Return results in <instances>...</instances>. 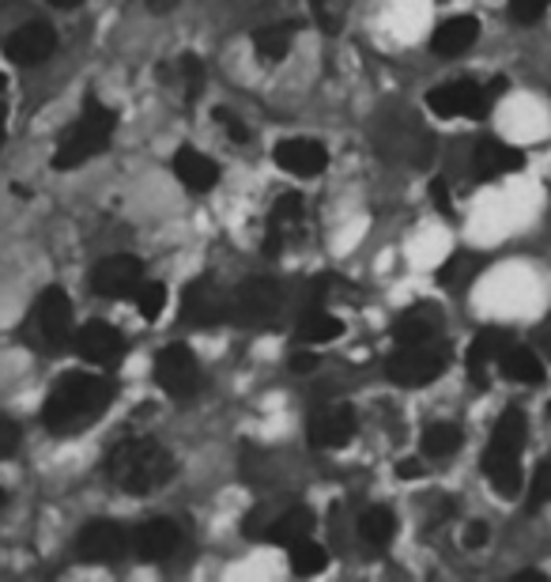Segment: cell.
I'll use <instances>...</instances> for the list:
<instances>
[{"label":"cell","instance_id":"18","mask_svg":"<svg viewBox=\"0 0 551 582\" xmlns=\"http://www.w3.org/2000/svg\"><path fill=\"white\" fill-rule=\"evenodd\" d=\"M355 412L348 405H333V409H322L314 420H310V443L322 446V450H336V446H348L355 439Z\"/></svg>","mask_w":551,"mask_h":582},{"label":"cell","instance_id":"45","mask_svg":"<svg viewBox=\"0 0 551 582\" xmlns=\"http://www.w3.org/2000/svg\"><path fill=\"white\" fill-rule=\"evenodd\" d=\"M50 4H53V8H79L84 0H50Z\"/></svg>","mask_w":551,"mask_h":582},{"label":"cell","instance_id":"44","mask_svg":"<svg viewBox=\"0 0 551 582\" xmlns=\"http://www.w3.org/2000/svg\"><path fill=\"white\" fill-rule=\"evenodd\" d=\"M397 476H420V465L408 462V465H397Z\"/></svg>","mask_w":551,"mask_h":582},{"label":"cell","instance_id":"17","mask_svg":"<svg viewBox=\"0 0 551 582\" xmlns=\"http://www.w3.org/2000/svg\"><path fill=\"white\" fill-rule=\"evenodd\" d=\"M4 50L15 65H42V61H50L53 50H57V34H53L50 23H26L20 31H12Z\"/></svg>","mask_w":551,"mask_h":582},{"label":"cell","instance_id":"13","mask_svg":"<svg viewBox=\"0 0 551 582\" xmlns=\"http://www.w3.org/2000/svg\"><path fill=\"white\" fill-rule=\"evenodd\" d=\"M276 166L288 174H295V179H314V174H322L328 166V152L322 140H306V137H295V140H283V144H276Z\"/></svg>","mask_w":551,"mask_h":582},{"label":"cell","instance_id":"14","mask_svg":"<svg viewBox=\"0 0 551 582\" xmlns=\"http://www.w3.org/2000/svg\"><path fill=\"white\" fill-rule=\"evenodd\" d=\"M132 549H137L140 560L163 563L182 549V529L171 518H151V522H144L132 534Z\"/></svg>","mask_w":551,"mask_h":582},{"label":"cell","instance_id":"41","mask_svg":"<svg viewBox=\"0 0 551 582\" xmlns=\"http://www.w3.org/2000/svg\"><path fill=\"white\" fill-rule=\"evenodd\" d=\"M431 201L442 208V216H450V193H446V185H442V182L431 185Z\"/></svg>","mask_w":551,"mask_h":582},{"label":"cell","instance_id":"24","mask_svg":"<svg viewBox=\"0 0 551 582\" xmlns=\"http://www.w3.org/2000/svg\"><path fill=\"white\" fill-rule=\"evenodd\" d=\"M499 367L503 375L510 378V382H521V386H540L544 382V364H540V356L526 344H506L503 356H499Z\"/></svg>","mask_w":551,"mask_h":582},{"label":"cell","instance_id":"35","mask_svg":"<svg viewBox=\"0 0 551 582\" xmlns=\"http://www.w3.org/2000/svg\"><path fill=\"white\" fill-rule=\"evenodd\" d=\"M177 73H182V84H185V99H197L201 87H204V65L197 57H182V65H177Z\"/></svg>","mask_w":551,"mask_h":582},{"label":"cell","instance_id":"43","mask_svg":"<svg viewBox=\"0 0 551 582\" xmlns=\"http://www.w3.org/2000/svg\"><path fill=\"white\" fill-rule=\"evenodd\" d=\"M148 4H151V12L163 15V12H174V8L182 4V0H148Z\"/></svg>","mask_w":551,"mask_h":582},{"label":"cell","instance_id":"46","mask_svg":"<svg viewBox=\"0 0 551 582\" xmlns=\"http://www.w3.org/2000/svg\"><path fill=\"white\" fill-rule=\"evenodd\" d=\"M0 148H4V110H0Z\"/></svg>","mask_w":551,"mask_h":582},{"label":"cell","instance_id":"9","mask_svg":"<svg viewBox=\"0 0 551 582\" xmlns=\"http://www.w3.org/2000/svg\"><path fill=\"white\" fill-rule=\"evenodd\" d=\"M140 284H144V265H140V258H129V254L106 258L91 272V288L102 299H129L137 295Z\"/></svg>","mask_w":551,"mask_h":582},{"label":"cell","instance_id":"25","mask_svg":"<svg viewBox=\"0 0 551 582\" xmlns=\"http://www.w3.org/2000/svg\"><path fill=\"white\" fill-rule=\"evenodd\" d=\"M397 344L401 341H426V337H442V317L431 303H415L397 317Z\"/></svg>","mask_w":551,"mask_h":582},{"label":"cell","instance_id":"47","mask_svg":"<svg viewBox=\"0 0 551 582\" xmlns=\"http://www.w3.org/2000/svg\"><path fill=\"white\" fill-rule=\"evenodd\" d=\"M0 87H4V73H0Z\"/></svg>","mask_w":551,"mask_h":582},{"label":"cell","instance_id":"29","mask_svg":"<svg viewBox=\"0 0 551 582\" xmlns=\"http://www.w3.org/2000/svg\"><path fill=\"white\" fill-rule=\"evenodd\" d=\"M397 534V518L389 507H367L359 518V537L367 545H375V549H381V545H389Z\"/></svg>","mask_w":551,"mask_h":582},{"label":"cell","instance_id":"8","mask_svg":"<svg viewBox=\"0 0 551 582\" xmlns=\"http://www.w3.org/2000/svg\"><path fill=\"white\" fill-rule=\"evenodd\" d=\"M155 382L163 386L166 394L185 401V397L197 394L201 386V367H197V356H193L185 344H171L155 356Z\"/></svg>","mask_w":551,"mask_h":582},{"label":"cell","instance_id":"3","mask_svg":"<svg viewBox=\"0 0 551 582\" xmlns=\"http://www.w3.org/2000/svg\"><path fill=\"white\" fill-rule=\"evenodd\" d=\"M114 129H118V114H114L110 106L91 99L84 106L76 126L65 132L57 155H53V166H57V171H76V166L91 163L95 155H102L106 148H110Z\"/></svg>","mask_w":551,"mask_h":582},{"label":"cell","instance_id":"30","mask_svg":"<svg viewBox=\"0 0 551 582\" xmlns=\"http://www.w3.org/2000/svg\"><path fill=\"white\" fill-rule=\"evenodd\" d=\"M461 450V428H453V423H426L423 431V457H439V462H446Z\"/></svg>","mask_w":551,"mask_h":582},{"label":"cell","instance_id":"32","mask_svg":"<svg viewBox=\"0 0 551 582\" xmlns=\"http://www.w3.org/2000/svg\"><path fill=\"white\" fill-rule=\"evenodd\" d=\"M291 571L295 575H322V571L328 568V556L322 545L314 541V537H306V541L291 545Z\"/></svg>","mask_w":551,"mask_h":582},{"label":"cell","instance_id":"15","mask_svg":"<svg viewBox=\"0 0 551 582\" xmlns=\"http://www.w3.org/2000/svg\"><path fill=\"white\" fill-rule=\"evenodd\" d=\"M73 344L87 364H99V367L114 364V359L126 352V337H121L110 322H87L84 330L73 333Z\"/></svg>","mask_w":551,"mask_h":582},{"label":"cell","instance_id":"50","mask_svg":"<svg viewBox=\"0 0 551 582\" xmlns=\"http://www.w3.org/2000/svg\"><path fill=\"white\" fill-rule=\"evenodd\" d=\"M548 412H551V409H548Z\"/></svg>","mask_w":551,"mask_h":582},{"label":"cell","instance_id":"40","mask_svg":"<svg viewBox=\"0 0 551 582\" xmlns=\"http://www.w3.org/2000/svg\"><path fill=\"white\" fill-rule=\"evenodd\" d=\"M484 541H487V526L484 522H473V526L465 529V545H468V549H479Z\"/></svg>","mask_w":551,"mask_h":582},{"label":"cell","instance_id":"20","mask_svg":"<svg viewBox=\"0 0 551 582\" xmlns=\"http://www.w3.org/2000/svg\"><path fill=\"white\" fill-rule=\"evenodd\" d=\"M476 39H479V23L473 15H453V20L434 26L431 50L439 53V57H461V53H468L476 46Z\"/></svg>","mask_w":551,"mask_h":582},{"label":"cell","instance_id":"4","mask_svg":"<svg viewBox=\"0 0 551 582\" xmlns=\"http://www.w3.org/2000/svg\"><path fill=\"white\" fill-rule=\"evenodd\" d=\"M446 367H450V344L442 337L401 341L393 356L386 359V375L393 386H426L434 378H442Z\"/></svg>","mask_w":551,"mask_h":582},{"label":"cell","instance_id":"36","mask_svg":"<svg viewBox=\"0 0 551 582\" xmlns=\"http://www.w3.org/2000/svg\"><path fill=\"white\" fill-rule=\"evenodd\" d=\"M551 8V0H510V20L514 23H537Z\"/></svg>","mask_w":551,"mask_h":582},{"label":"cell","instance_id":"5","mask_svg":"<svg viewBox=\"0 0 551 582\" xmlns=\"http://www.w3.org/2000/svg\"><path fill=\"white\" fill-rule=\"evenodd\" d=\"M280 284L269 277L246 280L242 288L230 295L227 303V317H235L238 325H269L280 314Z\"/></svg>","mask_w":551,"mask_h":582},{"label":"cell","instance_id":"19","mask_svg":"<svg viewBox=\"0 0 551 582\" xmlns=\"http://www.w3.org/2000/svg\"><path fill=\"white\" fill-rule=\"evenodd\" d=\"M484 476L491 481V488L499 492L503 499H518L521 492V465H518V450H503L495 443H487L484 450Z\"/></svg>","mask_w":551,"mask_h":582},{"label":"cell","instance_id":"33","mask_svg":"<svg viewBox=\"0 0 551 582\" xmlns=\"http://www.w3.org/2000/svg\"><path fill=\"white\" fill-rule=\"evenodd\" d=\"M137 306H140V317L155 322V317L163 314V306H166V288L159 284V280H144V284L137 288Z\"/></svg>","mask_w":551,"mask_h":582},{"label":"cell","instance_id":"6","mask_svg":"<svg viewBox=\"0 0 551 582\" xmlns=\"http://www.w3.org/2000/svg\"><path fill=\"white\" fill-rule=\"evenodd\" d=\"M491 103H495L491 87H479L473 79H453V84H442L426 95V106L439 118H484Z\"/></svg>","mask_w":551,"mask_h":582},{"label":"cell","instance_id":"28","mask_svg":"<svg viewBox=\"0 0 551 582\" xmlns=\"http://www.w3.org/2000/svg\"><path fill=\"white\" fill-rule=\"evenodd\" d=\"M341 333H344L341 317L325 314L322 306H310V311L302 314V322H299V341L302 344H328V341L341 337Z\"/></svg>","mask_w":551,"mask_h":582},{"label":"cell","instance_id":"22","mask_svg":"<svg viewBox=\"0 0 551 582\" xmlns=\"http://www.w3.org/2000/svg\"><path fill=\"white\" fill-rule=\"evenodd\" d=\"M174 174L182 179L185 190H193V193H208L212 185L219 182V166L204 152H197V148H177Z\"/></svg>","mask_w":551,"mask_h":582},{"label":"cell","instance_id":"37","mask_svg":"<svg viewBox=\"0 0 551 582\" xmlns=\"http://www.w3.org/2000/svg\"><path fill=\"white\" fill-rule=\"evenodd\" d=\"M310 4H314L317 23H322L328 34H336V26H341V12H336V0H310Z\"/></svg>","mask_w":551,"mask_h":582},{"label":"cell","instance_id":"2","mask_svg":"<svg viewBox=\"0 0 551 582\" xmlns=\"http://www.w3.org/2000/svg\"><path fill=\"white\" fill-rule=\"evenodd\" d=\"M106 476L129 496H148L174 476V457L155 439H126L121 446H114Z\"/></svg>","mask_w":551,"mask_h":582},{"label":"cell","instance_id":"31","mask_svg":"<svg viewBox=\"0 0 551 582\" xmlns=\"http://www.w3.org/2000/svg\"><path fill=\"white\" fill-rule=\"evenodd\" d=\"M526 435H529L526 412H521V409H506L503 417H499V423H495V431H491V443L503 446V450H518V454H521V446H526Z\"/></svg>","mask_w":551,"mask_h":582},{"label":"cell","instance_id":"26","mask_svg":"<svg viewBox=\"0 0 551 582\" xmlns=\"http://www.w3.org/2000/svg\"><path fill=\"white\" fill-rule=\"evenodd\" d=\"M314 534V515H310L306 507H291V510H283L280 518H272V526H269V541L272 545H283V549H291V545H299V541H306V537Z\"/></svg>","mask_w":551,"mask_h":582},{"label":"cell","instance_id":"23","mask_svg":"<svg viewBox=\"0 0 551 582\" xmlns=\"http://www.w3.org/2000/svg\"><path fill=\"white\" fill-rule=\"evenodd\" d=\"M506 344H510V333L506 330H484L473 337V344H468V375H473L476 386L487 382V367L503 356Z\"/></svg>","mask_w":551,"mask_h":582},{"label":"cell","instance_id":"11","mask_svg":"<svg viewBox=\"0 0 551 582\" xmlns=\"http://www.w3.org/2000/svg\"><path fill=\"white\" fill-rule=\"evenodd\" d=\"M76 549H79V560H84V563H114V560H121V556H126L129 534L118 522H102V518H99V522L84 526Z\"/></svg>","mask_w":551,"mask_h":582},{"label":"cell","instance_id":"21","mask_svg":"<svg viewBox=\"0 0 551 582\" xmlns=\"http://www.w3.org/2000/svg\"><path fill=\"white\" fill-rule=\"evenodd\" d=\"M526 166V152L514 144H503V140H484L476 148V179L491 182V179H503V174H514Z\"/></svg>","mask_w":551,"mask_h":582},{"label":"cell","instance_id":"48","mask_svg":"<svg viewBox=\"0 0 551 582\" xmlns=\"http://www.w3.org/2000/svg\"><path fill=\"white\" fill-rule=\"evenodd\" d=\"M544 344H548V352H551V337H548V341H544Z\"/></svg>","mask_w":551,"mask_h":582},{"label":"cell","instance_id":"38","mask_svg":"<svg viewBox=\"0 0 551 582\" xmlns=\"http://www.w3.org/2000/svg\"><path fill=\"white\" fill-rule=\"evenodd\" d=\"M15 446H20V428H15L12 420H0V462L12 457Z\"/></svg>","mask_w":551,"mask_h":582},{"label":"cell","instance_id":"7","mask_svg":"<svg viewBox=\"0 0 551 582\" xmlns=\"http://www.w3.org/2000/svg\"><path fill=\"white\" fill-rule=\"evenodd\" d=\"M34 330L50 352H61L73 344V303L61 288L42 291L39 306H34Z\"/></svg>","mask_w":551,"mask_h":582},{"label":"cell","instance_id":"16","mask_svg":"<svg viewBox=\"0 0 551 582\" xmlns=\"http://www.w3.org/2000/svg\"><path fill=\"white\" fill-rule=\"evenodd\" d=\"M302 227H306V216H302V197H299V193H283V197L272 205L269 235H264V250H269V254L288 250V246L302 235Z\"/></svg>","mask_w":551,"mask_h":582},{"label":"cell","instance_id":"12","mask_svg":"<svg viewBox=\"0 0 551 582\" xmlns=\"http://www.w3.org/2000/svg\"><path fill=\"white\" fill-rule=\"evenodd\" d=\"M381 152H386L389 159H408L412 166H423L426 159H431V137L415 126V121H393V126L381 129L378 137Z\"/></svg>","mask_w":551,"mask_h":582},{"label":"cell","instance_id":"10","mask_svg":"<svg viewBox=\"0 0 551 582\" xmlns=\"http://www.w3.org/2000/svg\"><path fill=\"white\" fill-rule=\"evenodd\" d=\"M224 317H227V299H224V291L216 288V280L201 277L185 288V295H182L185 325H197L201 330V325H216V322H224Z\"/></svg>","mask_w":551,"mask_h":582},{"label":"cell","instance_id":"27","mask_svg":"<svg viewBox=\"0 0 551 582\" xmlns=\"http://www.w3.org/2000/svg\"><path fill=\"white\" fill-rule=\"evenodd\" d=\"M295 31L299 23H276V26H264V31L253 34V50L261 61H283L295 46Z\"/></svg>","mask_w":551,"mask_h":582},{"label":"cell","instance_id":"34","mask_svg":"<svg viewBox=\"0 0 551 582\" xmlns=\"http://www.w3.org/2000/svg\"><path fill=\"white\" fill-rule=\"evenodd\" d=\"M529 510H540L544 503H551V457L537 465V473H532V484H529Z\"/></svg>","mask_w":551,"mask_h":582},{"label":"cell","instance_id":"42","mask_svg":"<svg viewBox=\"0 0 551 582\" xmlns=\"http://www.w3.org/2000/svg\"><path fill=\"white\" fill-rule=\"evenodd\" d=\"M291 367H295L299 375H306V370H314V367H317V356H310V352H299V356L291 359Z\"/></svg>","mask_w":551,"mask_h":582},{"label":"cell","instance_id":"49","mask_svg":"<svg viewBox=\"0 0 551 582\" xmlns=\"http://www.w3.org/2000/svg\"><path fill=\"white\" fill-rule=\"evenodd\" d=\"M0 503H4V492H0Z\"/></svg>","mask_w":551,"mask_h":582},{"label":"cell","instance_id":"39","mask_svg":"<svg viewBox=\"0 0 551 582\" xmlns=\"http://www.w3.org/2000/svg\"><path fill=\"white\" fill-rule=\"evenodd\" d=\"M216 118L224 121L227 126V132H230V140H235V144H246V140H250V129H242V121L235 118V114H227V110H216Z\"/></svg>","mask_w":551,"mask_h":582},{"label":"cell","instance_id":"1","mask_svg":"<svg viewBox=\"0 0 551 582\" xmlns=\"http://www.w3.org/2000/svg\"><path fill=\"white\" fill-rule=\"evenodd\" d=\"M118 386L102 375H65L46 397L42 420L53 435H76L110 409Z\"/></svg>","mask_w":551,"mask_h":582}]
</instances>
